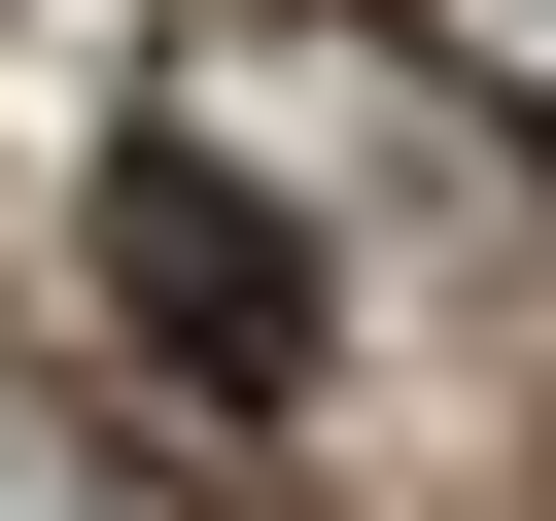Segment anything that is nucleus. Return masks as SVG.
Segmentation results:
<instances>
[{
  "instance_id": "obj_1",
  "label": "nucleus",
  "mask_w": 556,
  "mask_h": 521,
  "mask_svg": "<svg viewBox=\"0 0 556 521\" xmlns=\"http://www.w3.org/2000/svg\"><path fill=\"white\" fill-rule=\"evenodd\" d=\"M104 313H139L208 417H278V382H313V243H278L208 139H104Z\"/></svg>"
}]
</instances>
